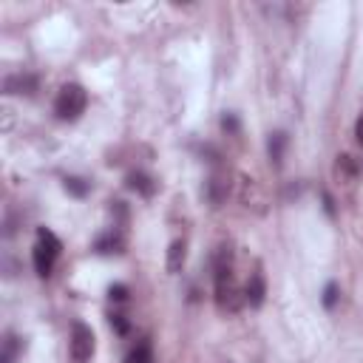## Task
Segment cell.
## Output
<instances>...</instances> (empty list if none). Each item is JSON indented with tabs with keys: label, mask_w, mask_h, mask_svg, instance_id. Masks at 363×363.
<instances>
[{
	"label": "cell",
	"mask_w": 363,
	"mask_h": 363,
	"mask_svg": "<svg viewBox=\"0 0 363 363\" xmlns=\"http://www.w3.org/2000/svg\"><path fill=\"white\" fill-rule=\"evenodd\" d=\"M60 250H62L60 238H57L51 230L40 227V230H37V241H34V250H31L34 272H37L40 278H48V275H51V269H54V261L60 258Z\"/></svg>",
	"instance_id": "6da1fadb"
},
{
	"label": "cell",
	"mask_w": 363,
	"mask_h": 363,
	"mask_svg": "<svg viewBox=\"0 0 363 363\" xmlns=\"http://www.w3.org/2000/svg\"><path fill=\"white\" fill-rule=\"evenodd\" d=\"M85 105H88L85 88L77 85V82H68V85L60 88V94H57V99H54V113H57V119H62V122H74V119L82 116Z\"/></svg>",
	"instance_id": "7a4b0ae2"
},
{
	"label": "cell",
	"mask_w": 363,
	"mask_h": 363,
	"mask_svg": "<svg viewBox=\"0 0 363 363\" xmlns=\"http://www.w3.org/2000/svg\"><path fill=\"white\" fill-rule=\"evenodd\" d=\"M68 352H71V360L74 363H88L94 357V332L88 323L77 320L71 326V343H68Z\"/></svg>",
	"instance_id": "3957f363"
},
{
	"label": "cell",
	"mask_w": 363,
	"mask_h": 363,
	"mask_svg": "<svg viewBox=\"0 0 363 363\" xmlns=\"http://www.w3.org/2000/svg\"><path fill=\"white\" fill-rule=\"evenodd\" d=\"M227 196H230V179L224 173H213L207 182V201L213 207H221L227 201Z\"/></svg>",
	"instance_id": "277c9868"
},
{
	"label": "cell",
	"mask_w": 363,
	"mask_h": 363,
	"mask_svg": "<svg viewBox=\"0 0 363 363\" xmlns=\"http://www.w3.org/2000/svg\"><path fill=\"white\" fill-rule=\"evenodd\" d=\"M264 295H267V281H264L261 269H255V272L250 275L247 286H244V301H247L252 309H258V306L264 303Z\"/></svg>",
	"instance_id": "5b68a950"
},
{
	"label": "cell",
	"mask_w": 363,
	"mask_h": 363,
	"mask_svg": "<svg viewBox=\"0 0 363 363\" xmlns=\"http://www.w3.org/2000/svg\"><path fill=\"white\" fill-rule=\"evenodd\" d=\"M241 201L247 207H255V210H264V193L258 190V182L250 179V176H241Z\"/></svg>",
	"instance_id": "8992f818"
},
{
	"label": "cell",
	"mask_w": 363,
	"mask_h": 363,
	"mask_svg": "<svg viewBox=\"0 0 363 363\" xmlns=\"http://www.w3.org/2000/svg\"><path fill=\"white\" fill-rule=\"evenodd\" d=\"M3 88H6V94H26V96H31L37 91V79L31 74H14V77H9L3 82Z\"/></svg>",
	"instance_id": "52a82bcc"
},
{
	"label": "cell",
	"mask_w": 363,
	"mask_h": 363,
	"mask_svg": "<svg viewBox=\"0 0 363 363\" xmlns=\"http://www.w3.org/2000/svg\"><path fill=\"white\" fill-rule=\"evenodd\" d=\"M128 187L136 190V193L145 196V199H150V196L156 193V182H153L147 173H142V170H133V173L128 176Z\"/></svg>",
	"instance_id": "ba28073f"
},
{
	"label": "cell",
	"mask_w": 363,
	"mask_h": 363,
	"mask_svg": "<svg viewBox=\"0 0 363 363\" xmlns=\"http://www.w3.org/2000/svg\"><path fill=\"white\" fill-rule=\"evenodd\" d=\"M184 258H187V244L182 238L170 241V247H167V272H182Z\"/></svg>",
	"instance_id": "9c48e42d"
},
{
	"label": "cell",
	"mask_w": 363,
	"mask_h": 363,
	"mask_svg": "<svg viewBox=\"0 0 363 363\" xmlns=\"http://www.w3.org/2000/svg\"><path fill=\"white\" fill-rule=\"evenodd\" d=\"M335 173H337L340 182H354L357 173H360V167H357V162H354L349 153H340L337 162H335Z\"/></svg>",
	"instance_id": "30bf717a"
},
{
	"label": "cell",
	"mask_w": 363,
	"mask_h": 363,
	"mask_svg": "<svg viewBox=\"0 0 363 363\" xmlns=\"http://www.w3.org/2000/svg\"><path fill=\"white\" fill-rule=\"evenodd\" d=\"M284 147H286V133H269V142H267V150H269V159L275 167H281L284 162Z\"/></svg>",
	"instance_id": "8fae6325"
},
{
	"label": "cell",
	"mask_w": 363,
	"mask_h": 363,
	"mask_svg": "<svg viewBox=\"0 0 363 363\" xmlns=\"http://www.w3.org/2000/svg\"><path fill=\"white\" fill-rule=\"evenodd\" d=\"M96 252H102V255H111V252H122V235H116V233H108V235H102V238L96 241Z\"/></svg>",
	"instance_id": "7c38bea8"
},
{
	"label": "cell",
	"mask_w": 363,
	"mask_h": 363,
	"mask_svg": "<svg viewBox=\"0 0 363 363\" xmlns=\"http://www.w3.org/2000/svg\"><path fill=\"white\" fill-rule=\"evenodd\" d=\"M17 354H20V337L6 335L3 352H0V363H17Z\"/></svg>",
	"instance_id": "4fadbf2b"
},
{
	"label": "cell",
	"mask_w": 363,
	"mask_h": 363,
	"mask_svg": "<svg viewBox=\"0 0 363 363\" xmlns=\"http://www.w3.org/2000/svg\"><path fill=\"white\" fill-rule=\"evenodd\" d=\"M125 363H153V349L147 340L136 343V349H130V354L125 357Z\"/></svg>",
	"instance_id": "5bb4252c"
},
{
	"label": "cell",
	"mask_w": 363,
	"mask_h": 363,
	"mask_svg": "<svg viewBox=\"0 0 363 363\" xmlns=\"http://www.w3.org/2000/svg\"><path fill=\"white\" fill-rule=\"evenodd\" d=\"M88 187H91V184H88L85 179H79V176H68V179H65V190H68L71 196H77V199H82V196L88 193Z\"/></svg>",
	"instance_id": "9a60e30c"
},
{
	"label": "cell",
	"mask_w": 363,
	"mask_h": 363,
	"mask_svg": "<svg viewBox=\"0 0 363 363\" xmlns=\"http://www.w3.org/2000/svg\"><path fill=\"white\" fill-rule=\"evenodd\" d=\"M108 298H111V301H119V303L128 301V286H125V284H111V286H108Z\"/></svg>",
	"instance_id": "2e32d148"
},
{
	"label": "cell",
	"mask_w": 363,
	"mask_h": 363,
	"mask_svg": "<svg viewBox=\"0 0 363 363\" xmlns=\"http://www.w3.org/2000/svg\"><path fill=\"white\" fill-rule=\"evenodd\" d=\"M335 303H337V284H326V289H323V306L326 309H335Z\"/></svg>",
	"instance_id": "e0dca14e"
},
{
	"label": "cell",
	"mask_w": 363,
	"mask_h": 363,
	"mask_svg": "<svg viewBox=\"0 0 363 363\" xmlns=\"http://www.w3.org/2000/svg\"><path fill=\"white\" fill-rule=\"evenodd\" d=\"M111 326L119 332V335H128V320H125V315H111Z\"/></svg>",
	"instance_id": "ac0fdd59"
},
{
	"label": "cell",
	"mask_w": 363,
	"mask_h": 363,
	"mask_svg": "<svg viewBox=\"0 0 363 363\" xmlns=\"http://www.w3.org/2000/svg\"><path fill=\"white\" fill-rule=\"evenodd\" d=\"M221 128H224V130H233V133H235V130H238V122H235V116H230V113H227V116L221 119Z\"/></svg>",
	"instance_id": "d6986e66"
},
{
	"label": "cell",
	"mask_w": 363,
	"mask_h": 363,
	"mask_svg": "<svg viewBox=\"0 0 363 363\" xmlns=\"http://www.w3.org/2000/svg\"><path fill=\"white\" fill-rule=\"evenodd\" d=\"M354 139L363 145V113L357 116V122H354Z\"/></svg>",
	"instance_id": "ffe728a7"
}]
</instances>
